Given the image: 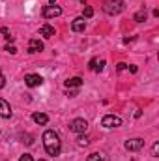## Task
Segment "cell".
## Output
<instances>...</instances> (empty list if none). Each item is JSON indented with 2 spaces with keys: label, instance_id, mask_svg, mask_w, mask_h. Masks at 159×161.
Returning a JSON list of instances; mask_svg holds the SVG:
<instances>
[{
  "label": "cell",
  "instance_id": "6da1fadb",
  "mask_svg": "<svg viewBox=\"0 0 159 161\" xmlns=\"http://www.w3.org/2000/svg\"><path fill=\"white\" fill-rule=\"evenodd\" d=\"M43 146H45V152L49 154V156H52V158H56V156H60V150H62V142H60V137H58V133H54L52 129H47L45 133H43Z\"/></svg>",
  "mask_w": 159,
  "mask_h": 161
},
{
  "label": "cell",
  "instance_id": "7a4b0ae2",
  "mask_svg": "<svg viewBox=\"0 0 159 161\" xmlns=\"http://www.w3.org/2000/svg\"><path fill=\"white\" fill-rule=\"evenodd\" d=\"M125 9V2L123 0H107L103 4V11L109 15H118Z\"/></svg>",
  "mask_w": 159,
  "mask_h": 161
},
{
  "label": "cell",
  "instance_id": "3957f363",
  "mask_svg": "<svg viewBox=\"0 0 159 161\" xmlns=\"http://www.w3.org/2000/svg\"><path fill=\"white\" fill-rule=\"evenodd\" d=\"M101 125H103V127H107V129L118 127V125H122V118H120V116H116V114H107V116H103Z\"/></svg>",
  "mask_w": 159,
  "mask_h": 161
},
{
  "label": "cell",
  "instance_id": "277c9868",
  "mask_svg": "<svg viewBox=\"0 0 159 161\" xmlns=\"http://www.w3.org/2000/svg\"><path fill=\"white\" fill-rule=\"evenodd\" d=\"M69 129L73 133H86L88 122L84 120V118H75V120H71V124H69Z\"/></svg>",
  "mask_w": 159,
  "mask_h": 161
},
{
  "label": "cell",
  "instance_id": "5b68a950",
  "mask_svg": "<svg viewBox=\"0 0 159 161\" xmlns=\"http://www.w3.org/2000/svg\"><path fill=\"white\" fill-rule=\"evenodd\" d=\"M41 13H43V17H45V19L60 17V15H62V8H60V6H56V4H52V6H45Z\"/></svg>",
  "mask_w": 159,
  "mask_h": 161
},
{
  "label": "cell",
  "instance_id": "8992f818",
  "mask_svg": "<svg viewBox=\"0 0 159 161\" xmlns=\"http://www.w3.org/2000/svg\"><path fill=\"white\" fill-rule=\"evenodd\" d=\"M125 150L127 152H139L142 146H144V139H140V137H137V139H129V141H125Z\"/></svg>",
  "mask_w": 159,
  "mask_h": 161
},
{
  "label": "cell",
  "instance_id": "52a82bcc",
  "mask_svg": "<svg viewBox=\"0 0 159 161\" xmlns=\"http://www.w3.org/2000/svg\"><path fill=\"white\" fill-rule=\"evenodd\" d=\"M25 84H26L28 88L41 86V84H43V77H41V75H36V73H28V75H25Z\"/></svg>",
  "mask_w": 159,
  "mask_h": 161
},
{
  "label": "cell",
  "instance_id": "ba28073f",
  "mask_svg": "<svg viewBox=\"0 0 159 161\" xmlns=\"http://www.w3.org/2000/svg\"><path fill=\"white\" fill-rule=\"evenodd\" d=\"M41 51H43V43H41L38 38H32V40L28 41V53H30V54L41 53Z\"/></svg>",
  "mask_w": 159,
  "mask_h": 161
},
{
  "label": "cell",
  "instance_id": "9c48e42d",
  "mask_svg": "<svg viewBox=\"0 0 159 161\" xmlns=\"http://www.w3.org/2000/svg\"><path fill=\"white\" fill-rule=\"evenodd\" d=\"M84 28H86V21H84V17H77V19H73V23H71V30H73V32H84Z\"/></svg>",
  "mask_w": 159,
  "mask_h": 161
},
{
  "label": "cell",
  "instance_id": "30bf717a",
  "mask_svg": "<svg viewBox=\"0 0 159 161\" xmlns=\"http://www.w3.org/2000/svg\"><path fill=\"white\" fill-rule=\"evenodd\" d=\"M11 116V107L6 99H0V118H9Z\"/></svg>",
  "mask_w": 159,
  "mask_h": 161
},
{
  "label": "cell",
  "instance_id": "8fae6325",
  "mask_svg": "<svg viewBox=\"0 0 159 161\" xmlns=\"http://www.w3.org/2000/svg\"><path fill=\"white\" fill-rule=\"evenodd\" d=\"M40 36H43V38H52L54 36V26H51V25H43L40 28Z\"/></svg>",
  "mask_w": 159,
  "mask_h": 161
},
{
  "label": "cell",
  "instance_id": "7c38bea8",
  "mask_svg": "<svg viewBox=\"0 0 159 161\" xmlns=\"http://www.w3.org/2000/svg\"><path fill=\"white\" fill-rule=\"evenodd\" d=\"M66 88H80L82 86V79L80 77H71V79H68L66 82Z\"/></svg>",
  "mask_w": 159,
  "mask_h": 161
},
{
  "label": "cell",
  "instance_id": "4fadbf2b",
  "mask_svg": "<svg viewBox=\"0 0 159 161\" xmlns=\"http://www.w3.org/2000/svg\"><path fill=\"white\" fill-rule=\"evenodd\" d=\"M32 120L36 122V124H40V125H45V124L49 122V116H47L45 113H34V114H32Z\"/></svg>",
  "mask_w": 159,
  "mask_h": 161
},
{
  "label": "cell",
  "instance_id": "5bb4252c",
  "mask_svg": "<svg viewBox=\"0 0 159 161\" xmlns=\"http://www.w3.org/2000/svg\"><path fill=\"white\" fill-rule=\"evenodd\" d=\"M146 17H148L146 8H142V9H139V11L135 13V21H137V23H144V21H146Z\"/></svg>",
  "mask_w": 159,
  "mask_h": 161
},
{
  "label": "cell",
  "instance_id": "9a60e30c",
  "mask_svg": "<svg viewBox=\"0 0 159 161\" xmlns=\"http://www.w3.org/2000/svg\"><path fill=\"white\" fill-rule=\"evenodd\" d=\"M86 161H105V159H103V156H101V154L94 152V154H90V156L86 158Z\"/></svg>",
  "mask_w": 159,
  "mask_h": 161
},
{
  "label": "cell",
  "instance_id": "2e32d148",
  "mask_svg": "<svg viewBox=\"0 0 159 161\" xmlns=\"http://www.w3.org/2000/svg\"><path fill=\"white\" fill-rule=\"evenodd\" d=\"M77 142H79V146H86V144L90 142V139H88L86 135H82V133H79V139H77Z\"/></svg>",
  "mask_w": 159,
  "mask_h": 161
},
{
  "label": "cell",
  "instance_id": "e0dca14e",
  "mask_svg": "<svg viewBox=\"0 0 159 161\" xmlns=\"http://www.w3.org/2000/svg\"><path fill=\"white\" fill-rule=\"evenodd\" d=\"M92 15H94V9H92L90 6H86V8H84V11H82V17H84V19H90Z\"/></svg>",
  "mask_w": 159,
  "mask_h": 161
},
{
  "label": "cell",
  "instance_id": "ac0fdd59",
  "mask_svg": "<svg viewBox=\"0 0 159 161\" xmlns=\"http://www.w3.org/2000/svg\"><path fill=\"white\" fill-rule=\"evenodd\" d=\"M0 32L4 34V38H6V40H8V41H13V36L9 34V30H8L6 26H2V28H0Z\"/></svg>",
  "mask_w": 159,
  "mask_h": 161
},
{
  "label": "cell",
  "instance_id": "d6986e66",
  "mask_svg": "<svg viewBox=\"0 0 159 161\" xmlns=\"http://www.w3.org/2000/svg\"><path fill=\"white\" fill-rule=\"evenodd\" d=\"M103 68H105V60H99V62H96L92 71H103Z\"/></svg>",
  "mask_w": 159,
  "mask_h": 161
},
{
  "label": "cell",
  "instance_id": "ffe728a7",
  "mask_svg": "<svg viewBox=\"0 0 159 161\" xmlns=\"http://www.w3.org/2000/svg\"><path fill=\"white\" fill-rule=\"evenodd\" d=\"M152 156H154V158H159V142L154 144V148H152Z\"/></svg>",
  "mask_w": 159,
  "mask_h": 161
},
{
  "label": "cell",
  "instance_id": "44dd1931",
  "mask_svg": "<svg viewBox=\"0 0 159 161\" xmlns=\"http://www.w3.org/2000/svg\"><path fill=\"white\" fill-rule=\"evenodd\" d=\"M4 51H8L9 54H15V53H17V49H15L13 45H6V47H4Z\"/></svg>",
  "mask_w": 159,
  "mask_h": 161
},
{
  "label": "cell",
  "instance_id": "7402d4cb",
  "mask_svg": "<svg viewBox=\"0 0 159 161\" xmlns=\"http://www.w3.org/2000/svg\"><path fill=\"white\" fill-rule=\"evenodd\" d=\"M19 161H34V159H32V156H30V154H25V156H21V158H19Z\"/></svg>",
  "mask_w": 159,
  "mask_h": 161
},
{
  "label": "cell",
  "instance_id": "603a6c76",
  "mask_svg": "<svg viewBox=\"0 0 159 161\" xmlns=\"http://www.w3.org/2000/svg\"><path fill=\"white\" fill-rule=\"evenodd\" d=\"M4 84H6V79H4V75H2V71H0V88H4Z\"/></svg>",
  "mask_w": 159,
  "mask_h": 161
},
{
  "label": "cell",
  "instance_id": "cb8c5ba5",
  "mask_svg": "<svg viewBox=\"0 0 159 161\" xmlns=\"http://www.w3.org/2000/svg\"><path fill=\"white\" fill-rule=\"evenodd\" d=\"M125 68H127V64H123V62H120L118 64V71H123Z\"/></svg>",
  "mask_w": 159,
  "mask_h": 161
},
{
  "label": "cell",
  "instance_id": "d4e9b609",
  "mask_svg": "<svg viewBox=\"0 0 159 161\" xmlns=\"http://www.w3.org/2000/svg\"><path fill=\"white\" fill-rule=\"evenodd\" d=\"M47 2H49V6H52V4H54L56 0H47Z\"/></svg>",
  "mask_w": 159,
  "mask_h": 161
},
{
  "label": "cell",
  "instance_id": "484cf974",
  "mask_svg": "<svg viewBox=\"0 0 159 161\" xmlns=\"http://www.w3.org/2000/svg\"><path fill=\"white\" fill-rule=\"evenodd\" d=\"M80 2H86V0H80Z\"/></svg>",
  "mask_w": 159,
  "mask_h": 161
},
{
  "label": "cell",
  "instance_id": "4316f807",
  "mask_svg": "<svg viewBox=\"0 0 159 161\" xmlns=\"http://www.w3.org/2000/svg\"><path fill=\"white\" fill-rule=\"evenodd\" d=\"M40 161H45V159H40Z\"/></svg>",
  "mask_w": 159,
  "mask_h": 161
}]
</instances>
